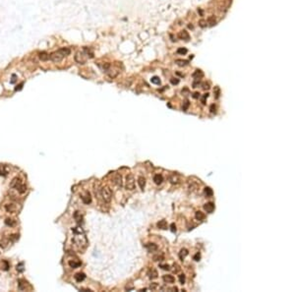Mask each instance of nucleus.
Segmentation results:
<instances>
[{"label": "nucleus", "instance_id": "1", "mask_svg": "<svg viewBox=\"0 0 295 292\" xmlns=\"http://www.w3.org/2000/svg\"><path fill=\"white\" fill-rule=\"evenodd\" d=\"M75 236L73 237V243L79 251H84L88 246V239L85 236L84 231L81 227H75L72 229Z\"/></svg>", "mask_w": 295, "mask_h": 292}, {"label": "nucleus", "instance_id": "2", "mask_svg": "<svg viewBox=\"0 0 295 292\" xmlns=\"http://www.w3.org/2000/svg\"><path fill=\"white\" fill-rule=\"evenodd\" d=\"M10 187L13 188V189H16L20 194H24V193L26 192V190H27L26 185H25V184L23 183V181H22L20 178H18V177L14 178V179L12 180V182H11V184H10Z\"/></svg>", "mask_w": 295, "mask_h": 292}, {"label": "nucleus", "instance_id": "3", "mask_svg": "<svg viewBox=\"0 0 295 292\" xmlns=\"http://www.w3.org/2000/svg\"><path fill=\"white\" fill-rule=\"evenodd\" d=\"M99 193H100V196H101V198H102V200L104 202H107L108 203V202L111 201V199H112V191H111V189L109 187H107V186L101 187Z\"/></svg>", "mask_w": 295, "mask_h": 292}, {"label": "nucleus", "instance_id": "4", "mask_svg": "<svg viewBox=\"0 0 295 292\" xmlns=\"http://www.w3.org/2000/svg\"><path fill=\"white\" fill-rule=\"evenodd\" d=\"M125 188L126 190L133 191L135 189V178L133 174H128L125 180Z\"/></svg>", "mask_w": 295, "mask_h": 292}, {"label": "nucleus", "instance_id": "5", "mask_svg": "<svg viewBox=\"0 0 295 292\" xmlns=\"http://www.w3.org/2000/svg\"><path fill=\"white\" fill-rule=\"evenodd\" d=\"M88 58H89L88 55L84 52V51H78V52H76V54H75V61L78 64H82V65L85 64L87 62Z\"/></svg>", "mask_w": 295, "mask_h": 292}, {"label": "nucleus", "instance_id": "6", "mask_svg": "<svg viewBox=\"0 0 295 292\" xmlns=\"http://www.w3.org/2000/svg\"><path fill=\"white\" fill-rule=\"evenodd\" d=\"M65 56L62 54V53L60 52L59 50H57V51H54V52H52L51 54H50V60L51 61H53V62H55V63H58V62H61L62 60H63V58H64Z\"/></svg>", "mask_w": 295, "mask_h": 292}, {"label": "nucleus", "instance_id": "7", "mask_svg": "<svg viewBox=\"0 0 295 292\" xmlns=\"http://www.w3.org/2000/svg\"><path fill=\"white\" fill-rule=\"evenodd\" d=\"M114 185H116L117 187H121L122 186V177L120 174H115L112 178V181H111Z\"/></svg>", "mask_w": 295, "mask_h": 292}, {"label": "nucleus", "instance_id": "8", "mask_svg": "<svg viewBox=\"0 0 295 292\" xmlns=\"http://www.w3.org/2000/svg\"><path fill=\"white\" fill-rule=\"evenodd\" d=\"M178 36H179V38H180V39H184V40H186V41L190 39V35H189V33H188L187 31H185V30L181 31V32H179Z\"/></svg>", "mask_w": 295, "mask_h": 292}, {"label": "nucleus", "instance_id": "9", "mask_svg": "<svg viewBox=\"0 0 295 292\" xmlns=\"http://www.w3.org/2000/svg\"><path fill=\"white\" fill-rule=\"evenodd\" d=\"M145 247L149 250V252H156L158 250V245L155 243H148L145 245Z\"/></svg>", "mask_w": 295, "mask_h": 292}, {"label": "nucleus", "instance_id": "10", "mask_svg": "<svg viewBox=\"0 0 295 292\" xmlns=\"http://www.w3.org/2000/svg\"><path fill=\"white\" fill-rule=\"evenodd\" d=\"M204 210H205L207 212L211 213V212H213L214 211H215V205H214L213 203H208V204H206V205L204 206Z\"/></svg>", "mask_w": 295, "mask_h": 292}, {"label": "nucleus", "instance_id": "11", "mask_svg": "<svg viewBox=\"0 0 295 292\" xmlns=\"http://www.w3.org/2000/svg\"><path fill=\"white\" fill-rule=\"evenodd\" d=\"M5 210L8 212H15L17 211V207L15 204H7L5 205Z\"/></svg>", "mask_w": 295, "mask_h": 292}, {"label": "nucleus", "instance_id": "12", "mask_svg": "<svg viewBox=\"0 0 295 292\" xmlns=\"http://www.w3.org/2000/svg\"><path fill=\"white\" fill-rule=\"evenodd\" d=\"M148 275H149V278H150V279H156V278H158V275H159V273H158V271H157L156 269L152 268V269H150V270H149V272H148Z\"/></svg>", "mask_w": 295, "mask_h": 292}, {"label": "nucleus", "instance_id": "13", "mask_svg": "<svg viewBox=\"0 0 295 292\" xmlns=\"http://www.w3.org/2000/svg\"><path fill=\"white\" fill-rule=\"evenodd\" d=\"M38 57H39V59L41 61H47V60L50 59V55L47 52H45V51H42V52L39 53L38 54Z\"/></svg>", "mask_w": 295, "mask_h": 292}, {"label": "nucleus", "instance_id": "14", "mask_svg": "<svg viewBox=\"0 0 295 292\" xmlns=\"http://www.w3.org/2000/svg\"><path fill=\"white\" fill-rule=\"evenodd\" d=\"M188 254H189V252H188L187 249H185V248L181 249L180 252H179V259H180L181 261H183V260L188 256Z\"/></svg>", "mask_w": 295, "mask_h": 292}, {"label": "nucleus", "instance_id": "15", "mask_svg": "<svg viewBox=\"0 0 295 292\" xmlns=\"http://www.w3.org/2000/svg\"><path fill=\"white\" fill-rule=\"evenodd\" d=\"M68 264H69V265L72 267V268H77V267H79L81 265H82V263H81L80 261H77V260H71V261H69L68 262Z\"/></svg>", "mask_w": 295, "mask_h": 292}, {"label": "nucleus", "instance_id": "16", "mask_svg": "<svg viewBox=\"0 0 295 292\" xmlns=\"http://www.w3.org/2000/svg\"><path fill=\"white\" fill-rule=\"evenodd\" d=\"M169 181H170V183H172V184H178V183L180 182V178H179L177 175L172 174V175L169 176Z\"/></svg>", "mask_w": 295, "mask_h": 292}, {"label": "nucleus", "instance_id": "17", "mask_svg": "<svg viewBox=\"0 0 295 292\" xmlns=\"http://www.w3.org/2000/svg\"><path fill=\"white\" fill-rule=\"evenodd\" d=\"M162 279H163V281L165 282V283H173L174 282V277L172 276V275H170V274H167V275H163V277H162Z\"/></svg>", "mask_w": 295, "mask_h": 292}, {"label": "nucleus", "instance_id": "18", "mask_svg": "<svg viewBox=\"0 0 295 292\" xmlns=\"http://www.w3.org/2000/svg\"><path fill=\"white\" fill-rule=\"evenodd\" d=\"M82 200H83V202H84L85 204L89 205V204L92 202V197H91L90 193H86V194H85V195L82 197Z\"/></svg>", "mask_w": 295, "mask_h": 292}, {"label": "nucleus", "instance_id": "19", "mask_svg": "<svg viewBox=\"0 0 295 292\" xmlns=\"http://www.w3.org/2000/svg\"><path fill=\"white\" fill-rule=\"evenodd\" d=\"M154 181H155V183H156L157 185L161 184L162 181H163V177H162V175H161V174H156V175L154 176Z\"/></svg>", "mask_w": 295, "mask_h": 292}, {"label": "nucleus", "instance_id": "20", "mask_svg": "<svg viewBox=\"0 0 295 292\" xmlns=\"http://www.w3.org/2000/svg\"><path fill=\"white\" fill-rule=\"evenodd\" d=\"M158 227H159L160 229H163V230L167 229V222H166V220H164V219L160 220V221L158 222Z\"/></svg>", "mask_w": 295, "mask_h": 292}, {"label": "nucleus", "instance_id": "21", "mask_svg": "<svg viewBox=\"0 0 295 292\" xmlns=\"http://www.w3.org/2000/svg\"><path fill=\"white\" fill-rule=\"evenodd\" d=\"M75 279H76V281H78V282H81V281H83L85 278H86V275H85V273H83V272H78V273H76L75 274Z\"/></svg>", "mask_w": 295, "mask_h": 292}, {"label": "nucleus", "instance_id": "22", "mask_svg": "<svg viewBox=\"0 0 295 292\" xmlns=\"http://www.w3.org/2000/svg\"><path fill=\"white\" fill-rule=\"evenodd\" d=\"M203 77H204V73H203L201 70H196V71L194 72V74H193V78L196 80L201 79V78H203Z\"/></svg>", "mask_w": 295, "mask_h": 292}, {"label": "nucleus", "instance_id": "23", "mask_svg": "<svg viewBox=\"0 0 295 292\" xmlns=\"http://www.w3.org/2000/svg\"><path fill=\"white\" fill-rule=\"evenodd\" d=\"M138 184H139L140 188H141L142 190H144V188H145V186H146V179H145V177H143V176L139 177V178H138Z\"/></svg>", "mask_w": 295, "mask_h": 292}, {"label": "nucleus", "instance_id": "24", "mask_svg": "<svg viewBox=\"0 0 295 292\" xmlns=\"http://www.w3.org/2000/svg\"><path fill=\"white\" fill-rule=\"evenodd\" d=\"M8 245H9V240H8V239L5 238V237L0 238V247H2V248L4 249V248H6Z\"/></svg>", "mask_w": 295, "mask_h": 292}, {"label": "nucleus", "instance_id": "25", "mask_svg": "<svg viewBox=\"0 0 295 292\" xmlns=\"http://www.w3.org/2000/svg\"><path fill=\"white\" fill-rule=\"evenodd\" d=\"M207 24H209V26L210 27L215 26V24H216V20H215V16H211V17H209V18H208V21H207Z\"/></svg>", "mask_w": 295, "mask_h": 292}, {"label": "nucleus", "instance_id": "26", "mask_svg": "<svg viewBox=\"0 0 295 292\" xmlns=\"http://www.w3.org/2000/svg\"><path fill=\"white\" fill-rule=\"evenodd\" d=\"M16 220H14V219H12V218H7L6 220H5V224L6 225H8V226H10V227H13V226H15L16 225Z\"/></svg>", "mask_w": 295, "mask_h": 292}, {"label": "nucleus", "instance_id": "27", "mask_svg": "<svg viewBox=\"0 0 295 292\" xmlns=\"http://www.w3.org/2000/svg\"><path fill=\"white\" fill-rule=\"evenodd\" d=\"M195 217H196V219L197 220H203V219H205V213L202 212H196V213H195Z\"/></svg>", "mask_w": 295, "mask_h": 292}, {"label": "nucleus", "instance_id": "28", "mask_svg": "<svg viewBox=\"0 0 295 292\" xmlns=\"http://www.w3.org/2000/svg\"><path fill=\"white\" fill-rule=\"evenodd\" d=\"M59 51L62 53L64 56H67V55H70V53H71V49H70V48H68V47H62V48H60V49H59Z\"/></svg>", "mask_w": 295, "mask_h": 292}, {"label": "nucleus", "instance_id": "29", "mask_svg": "<svg viewBox=\"0 0 295 292\" xmlns=\"http://www.w3.org/2000/svg\"><path fill=\"white\" fill-rule=\"evenodd\" d=\"M175 63H176L178 66H180V67H183V66L188 65L187 60H182V59H177V60L175 61Z\"/></svg>", "mask_w": 295, "mask_h": 292}, {"label": "nucleus", "instance_id": "30", "mask_svg": "<svg viewBox=\"0 0 295 292\" xmlns=\"http://www.w3.org/2000/svg\"><path fill=\"white\" fill-rule=\"evenodd\" d=\"M153 260H154L155 262H160V261L164 260V256H163V254H158V255H155V256L153 257Z\"/></svg>", "mask_w": 295, "mask_h": 292}, {"label": "nucleus", "instance_id": "31", "mask_svg": "<svg viewBox=\"0 0 295 292\" xmlns=\"http://www.w3.org/2000/svg\"><path fill=\"white\" fill-rule=\"evenodd\" d=\"M7 174H8V170H7L6 166L5 165L0 166V175L1 176H6Z\"/></svg>", "mask_w": 295, "mask_h": 292}, {"label": "nucleus", "instance_id": "32", "mask_svg": "<svg viewBox=\"0 0 295 292\" xmlns=\"http://www.w3.org/2000/svg\"><path fill=\"white\" fill-rule=\"evenodd\" d=\"M189 189H190V191H191V192H197V191H198V189H199V186H198V184H197V183L193 182L191 185L189 186Z\"/></svg>", "mask_w": 295, "mask_h": 292}, {"label": "nucleus", "instance_id": "33", "mask_svg": "<svg viewBox=\"0 0 295 292\" xmlns=\"http://www.w3.org/2000/svg\"><path fill=\"white\" fill-rule=\"evenodd\" d=\"M205 194H206L207 197H212L213 194H214V192H213V190L210 187H206L205 188Z\"/></svg>", "mask_w": 295, "mask_h": 292}, {"label": "nucleus", "instance_id": "34", "mask_svg": "<svg viewBox=\"0 0 295 292\" xmlns=\"http://www.w3.org/2000/svg\"><path fill=\"white\" fill-rule=\"evenodd\" d=\"M151 81H152V83L155 84V85H161V80H160L159 77H157V76L153 77V78L151 79Z\"/></svg>", "mask_w": 295, "mask_h": 292}, {"label": "nucleus", "instance_id": "35", "mask_svg": "<svg viewBox=\"0 0 295 292\" xmlns=\"http://www.w3.org/2000/svg\"><path fill=\"white\" fill-rule=\"evenodd\" d=\"M74 217H75V219H76V221H77V222H81V221H82V215H81L80 212H75V214H74Z\"/></svg>", "mask_w": 295, "mask_h": 292}, {"label": "nucleus", "instance_id": "36", "mask_svg": "<svg viewBox=\"0 0 295 292\" xmlns=\"http://www.w3.org/2000/svg\"><path fill=\"white\" fill-rule=\"evenodd\" d=\"M179 281H180V283L181 284H184L185 283V281H186V276H185V274H180L179 275Z\"/></svg>", "mask_w": 295, "mask_h": 292}, {"label": "nucleus", "instance_id": "37", "mask_svg": "<svg viewBox=\"0 0 295 292\" xmlns=\"http://www.w3.org/2000/svg\"><path fill=\"white\" fill-rule=\"evenodd\" d=\"M173 272H175V273H178L179 271H180V269H181V267H180V265H178L177 264H174L173 265Z\"/></svg>", "mask_w": 295, "mask_h": 292}, {"label": "nucleus", "instance_id": "38", "mask_svg": "<svg viewBox=\"0 0 295 292\" xmlns=\"http://www.w3.org/2000/svg\"><path fill=\"white\" fill-rule=\"evenodd\" d=\"M187 51H188L187 49H186V48H183V47L177 49V53H178V54H182V55H183V54H186Z\"/></svg>", "mask_w": 295, "mask_h": 292}, {"label": "nucleus", "instance_id": "39", "mask_svg": "<svg viewBox=\"0 0 295 292\" xmlns=\"http://www.w3.org/2000/svg\"><path fill=\"white\" fill-rule=\"evenodd\" d=\"M214 92H215V97L218 98V97H219V95H220V90H219V88H218V87H215Z\"/></svg>", "mask_w": 295, "mask_h": 292}, {"label": "nucleus", "instance_id": "40", "mask_svg": "<svg viewBox=\"0 0 295 292\" xmlns=\"http://www.w3.org/2000/svg\"><path fill=\"white\" fill-rule=\"evenodd\" d=\"M189 105H190V102L188 101V100H186L185 102H184V104H183V106H182V109L184 110V111H186L188 109V107H189Z\"/></svg>", "mask_w": 295, "mask_h": 292}, {"label": "nucleus", "instance_id": "41", "mask_svg": "<svg viewBox=\"0 0 295 292\" xmlns=\"http://www.w3.org/2000/svg\"><path fill=\"white\" fill-rule=\"evenodd\" d=\"M208 97H209V94H205L203 96V97H202V103L203 104H206V99L208 98Z\"/></svg>", "mask_w": 295, "mask_h": 292}, {"label": "nucleus", "instance_id": "42", "mask_svg": "<svg viewBox=\"0 0 295 292\" xmlns=\"http://www.w3.org/2000/svg\"><path fill=\"white\" fill-rule=\"evenodd\" d=\"M158 286H159V285H158V283H156V282H154V283H152V284H151V286H150V288H151V289H152V290H156V289H157V288H158Z\"/></svg>", "mask_w": 295, "mask_h": 292}, {"label": "nucleus", "instance_id": "43", "mask_svg": "<svg viewBox=\"0 0 295 292\" xmlns=\"http://www.w3.org/2000/svg\"><path fill=\"white\" fill-rule=\"evenodd\" d=\"M160 267H161V268L164 269V270H168V269H170L169 265H160Z\"/></svg>", "mask_w": 295, "mask_h": 292}, {"label": "nucleus", "instance_id": "44", "mask_svg": "<svg viewBox=\"0 0 295 292\" xmlns=\"http://www.w3.org/2000/svg\"><path fill=\"white\" fill-rule=\"evenodd\" d=\"M199 25H200V27H202V28H205V27H207V21L201 20L200 23H199Z\"/></svg>", "mask_w": 295, "mask_h": 292}, {"label": "nucleus", "instance_id": "45", "mask_svg": "<svg viewBox=\"0 0 295 292\" xmlns=\"http://www.w3.org/2000/svg\"><path fill=\"white\" fill-rule=\"evenodd\" d=\"M202 86H203V89H204V90H210V88H211L209 83H204Z\"/></svg>", "mask_w": 295, "mask_h": 292}, {"label": "nucleus", "instance_id": "46", "mask_svg": "<svg viewBox=\"0 0 295 292\" xmlns=\"http://www.w3.org/2000/svg\"><path fill=\"white\" fill-rule=\"evenodd\" d=\"M170 82H171V84H172V85H177V84L179 83V80L175 79V78H172V79L170 80Z\"/></svg>", "mask_w": 295, "mask_h": 292}, {"label": "nucleus", "instance_id": "47", "mask_svg": "<svg viewBox=\"0 0 295 292\" xmlns=\"http://www.w3.org/2000/svg\"><path fill=\"white\" fill-rule=\"evenodd\" d=\"M210 109H211V112H212V113H215V112H216V106H215V104H212Z\"/></svg>", "mask_w": 295, "mask_h": 292}, {"label": "nucleus", "instance_id": "48", "mask_svg": "<svg viewBox=\"0 0 295 292\" xmlns=\"http://www.w3.org/2000/svg\"><path fill=\"white\" fill-rule=\"evenodd\" d=\"M170 228H171V231L172 232H175L176 231V225H175V223H171L170 224Z\"/></svg>", "mask_w": 295, "mask_h": 292}, {"label": "nucleus", "instance_id": "49", "mask_svg": "<svg viewBox=\"0 0 295 292\" xmlns=\"http://www.w3.org/2000/svg\"><path fill=\"white\" fill-rule=\"evenodd\" d=\"M201 259V255H200V253H197L195 256H194V260L195 261H199Z\"/></svg>", "mask_w": 295, "mask_h": 292}, {"label": "nucleus", "instance_id": "50", "mask_svg": "<svg viewBox=\"0 0 295 292\" xmlns=\"http://www.w3.org/2000/svg\"><path fill=\"white\" fill-rule=\"evenodd\" d=\"M199 85H200V82H199V80H197L196 82L193 83V88H197Z\"/></svg>", "mask_w": 295, "mask_h": 292}, {"label": "nucleus", "instance_id": "51", "mask_svg": "<svg viewBox=\"0 0 295 292\" xmlns=\"http://www.w3.org/2000/svg\"><path fill=\"white\" fill-rule=\"evenodd\" d=\"M199 97H200V94H199V93H195V94L193 95V97H194V98H198Z\"/></svg>", "mask_w": 295, "mask_h": 292}]
</instances>
